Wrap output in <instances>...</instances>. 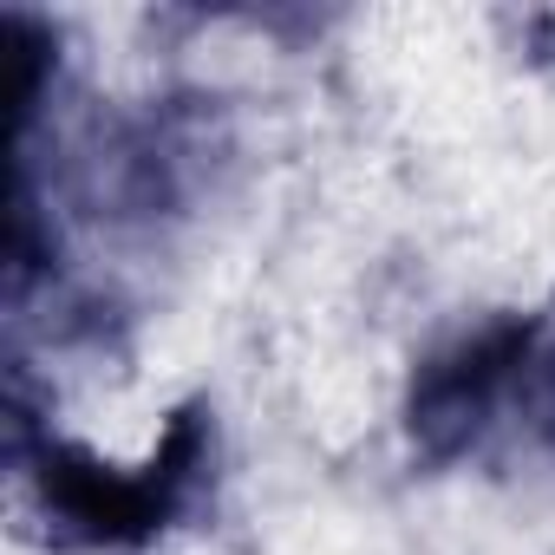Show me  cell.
I'll use <instances>...</instances> for the list:
<instances>
[{
  "instance_id": "cell-1",
  "label": "cell",
  "mask_w": 555,
  "mask_h": 555,
  "mask_svg": "<svg viewBox=\"0 0 555 555\" xmlns=\"http://www.w3.org/2000/svg\"><path fill=\"white\" fill-rule=\"evenodd\" d=\"M8 444H14V464L34 483L40 516L53 522V535L86 542V548H144V542H157L170 522H183L203 503V483H209V464H216V431H209L203 405H183L164 425L157 451L144 464L118 470V464H99L92 451H73L53 431H40L21 379L8 392Z\"/></svg>"
}]
</instances>
